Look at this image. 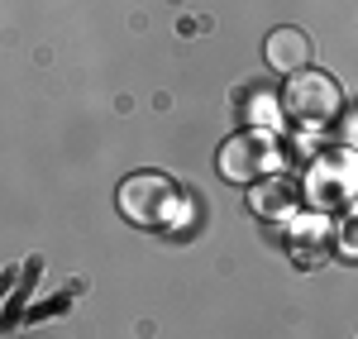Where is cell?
<instances>
[{"mask_svg":"<svg viewBox=\"0 0 358 339\" xmlns=\"http://www.w3.org/2000/svg\"><path fill=\"white\" fill-rule=\"evenodd\" d=\"M120 215L138 229H158L172 225V215L182 210V196H177V182L163 177V172H134L120 182Z\"/></svg>","mask_w":358,"mask_h":339,"instance_id":"6da1fadb","label":"cell"},{"mask_svg":"<svg viewBox=\"0 0 358 339\" xmlns=\"http://www.w3.org/2000/svg\"><path fill=\"white\" fill-rule=\"evenodd\" d=\"M282 168V148H277V129H244L220 148V177L224 182H258V177H277Z\"/></svg>","mask_w":358,"mask_h":339,"instance_id":"7a4b0ae2","label":"cell"},{"mask_svg":"<svg viewBox=\"0 0 358 339\" xmlns=\"http://www.w3.org/2000/svg\"><path fill=\"white\" fill-rule=\"evenodd\" d=\"M282 106H287V115H292V120H301V124H325V120H334V115H339L344 91H339V82H334L330 72L306 67V72H296V77L287 82Z\"/></svg>","mask_w":358,"mask_h":339,"instance_id":"3957f363","label":"cell"},{"mask_svg":"<svg viewBox=\"0 0 358 339\" xmlns=\"http://www.w3.org/2000/svg\"><path fill=\"white\" fill-rule=\"evenodd\" d=\"M349 196H358V158L354 153H325L310 168V201L315 205H344Z\"/></svg>","mask_w":358,"mask_h":339,"instance_id":"277c9868","label":"cell"},{"mask_svg":"<svg viewBox=\"0 0 358 339\" xmlns=\"http://www.w3.org/2000/svg\"><path fill=\"white\" fill-rule=\"evenodd\" d=\"M330 244H334V220L325 210H310V215H296V220H292L287 249H292V258H296L301 268H320L325 254H330Z\"/></svg>","mask_w":358,"mask_h":339,"instance_id":"5b68a950","label":"cell"},{"mask_svg":"<svg viewBox=\"0 0 358 339\" xmlns=\"http://www.w3.org/2000/svg\"><path fill=\"white\" fill-rule=\"evenodd\" d=\"M310 53H315V43H310V34L296 24H282L268 34V43H263V57H268V67L273 72H287V77H296L310 67Z\"/></svg>","mask_w":358,"mask_h":339,"instance_id":"8992f818","label":"cell"},{"mask_svg":"<svg viewBox=\"0 0 358 339\" xmlns=\"http://www.w3.org/2000/svg\"><path fill=\"white\" fill-rule=\"evenodd\" d=\"M248 205H253L263 220H287V215H296L301 192H296V182H287V177H268V182H258V187L248 192Z\"/></svg>","mask_w":358,"mask_h":339,"instance_id":"52a82bcc","label":"cell"},{"mask_svg":"<svg viewBox=\"0 0 358 339\" xmlns=\"http://www.w3.org/2000/svg\"><path fill=\"white\" fill-rule=\"evenodd\" d=\"M339 254L358 258V210H349V215L339 220Z\"/></svg>","mask_w":358,"mask_h":339,"instance_id":"ba28073f","label":"cell"}]
</instances>
